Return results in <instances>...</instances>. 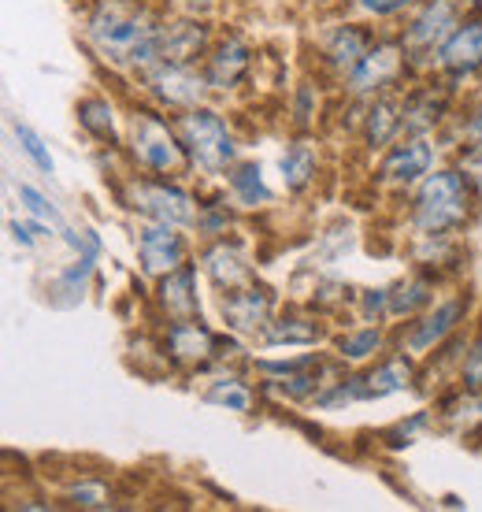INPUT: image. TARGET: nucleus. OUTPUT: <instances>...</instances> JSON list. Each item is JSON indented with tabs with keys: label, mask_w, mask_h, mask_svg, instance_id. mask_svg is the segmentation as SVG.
Here are the masks:
<instances>
[{
	"label": "nucleus",
	"mask_w": 482,
	"mask_h": 512,
	"mask_svg": "<svg viewBox=\"0 0 482 512\" xmlns=\"http://www.w3.org/2000/svg\"><path fill=\"white\" fill-rule=\"evenodd\" d=\"M164 19L134 0H97L86 12L82 38L101 64L115 71H145L156 64Z\"/></svg>",
	"instance_id": "obj_1"
},
{
	"label": "nucleus",
	"mask_w": 482,
	"mask_h": 512,
	"mask_svg": "<svg viewBox=\"0 0 482 512\" xmlns=\"http://www.w3.org/2000/svg\"><path fill=\"white\" fill-rule=\"evenodd\" d=\"M475 216V182L460 167L431 171L412 193L408 223L419 238H453Z\"/></svg>",
	"instance_id": "obj_2"
},
{
	"label": "nucleus",
	"mask_w": 482,
	"mask_h": 512,
	"mask_svg": "<svg viewBox=\"0 0 482 512\" xmlns=\"http://www.w3.org/2000/svg\"><path fill=\"white\" fill-rule=\"evenodd\" d=\"M127 156L141 175L178 179L193 167L190 149L175 123H167L160 108H134L127 123Z\"/></svg>",
	"instance_id": "obj_3"
},
{
	"label": "nucleus",
	"mask_w": 482,
	"mask_h": 512,
	"mask_svg": "<svg viewBox=\"0 0 482 512\" xmlns=\"http://www.w3.org/2000/svg\"><path fill=\"white\" fill-rule=\"evenodd\" d=\"M475 12H482V0H419V8L412 12V19H408L401 38H397L408 52V64L412 67L438 64V49Z\"/></svg>",
	"instance_id": "obj_4"
},
{
	"label": "nucleus",
	"mask_w": 482,
	"mask_h": 512,
	"mask_svg": "<svg viewBox=\"0 0 482 512\" xmlns=\"http://www.w3.org/2000/svg\"><path fill=\"white\" fill-rule=\"evenodd\" d=\"M175 127L190 149V160L197 171L204 175H227L230 167L238 164V141H234V130H230L227 116L208 108V104H197L190 112H178Z\"/></svg>",
	"instance_id": "obj_5"
},
{
	"label": "nucleus",
	"mask_w": 482,
	"mask_h": 512,
	"mask_svg": "<svg viewBox=\"0 0 482 512\" xmlns=\"http://www.w3.org/2000/svg\"><path fill=\"white\" fill-rule=\"evenodd\" d=\"M123 205L156 223H171V227H193L197 223V197L182 190L175 182L156 179V175H130L123 182Z\"/></svg>",
	"instance_id": "obj_6"
},
{
	"label": "nucleus",
	"mask_w": 482,
	"mask_h": 512,
	"mask_svg": "<svg viewBox=\"0 0 482 512\" xmlns=\"http://www.w3.org/2000/svg\"><path fill=\"white\" fill-rule=\"evenodd\" d=\"M141 82H145V93L156 101V108H167V112H190L197 104L208 101V78H204V67L197 64H171V60H156L141 71Z\"/></svg>",
	"instance_id": "obj_7"
},
{
	"label": "nucleus",
	"mask_w": 482,
	"mask_h": 512,
	"mask_svg": "<svg viewBox=\"0 0 482 512\" xmlns=\"http://www.w3.org/2000/svg\"><path fill=\"white\" fill-rule=\"evenodd\" d=\"M160 346H164L167 360L175 368H182V372H204V368L219 364L227 349H234L223 334L204 327L201 316H193V320H167L164 331H160Z\"/></svg>",
	"instance_id": "obj_8"
},
{
	"label": "nucleus",
	"mask_w": 482,
	"mask_h": 512,
	"mask_svg": "<svg viewBox=\"0 0 482 512\" xmlns=\"http://www.w3.org/2000/svg\"><path fill=\"white\" fill-rule=\"evenodd\" d=\"M468 308H471V297L468 294H457V297H445V301H438V305H431L427 312H419V316H412V320L405 323V331L397 334V346H401V353H408V357H431L434 349H442L453 334H457V327L464 320H468Z\"/></svg>",
	"instance_id": "obj_9"
},
{
	"label": "nucleus",
	"mask_w": 482,
	"mask_h": 512,
	"mask_svg": "<svg viewBox=\"0 0 482 512\" xmlns=\"http://www.w3.org/2000/svg\"><path fill=\"white\" fill-rule=\"evenodd\" d=\"M408 52L401 41H375L368 56L356 64V71L345 78V93L356 101H371L379 93H394L408 71Z\"/></svg>",
	"instance_id": "obj_10"
},
{
	"label": "nucleus",
	"mask_w": 482,
	"mask_h": 512,
	"mask_svg": "<svg viewBox=\"0 0 482 512\" xmlns=\"http://www.w3.org/2000/svg\"><path fill=\"white\" fill-rule=\"evenodd\" d=\"M434 171V145L427 141V134H405L397 138L390 149H382L379 167H375V182L382 190H416L419 182Z\"/></svg>",
	"instance_id": "obj_11"
},
{
	"label": "nucleus",
	"mask_w": 482,
	"mask_h": 512,
	"mask_svg": "<svg viewBox=\"0 0 482 512\" xmlns=\"http://www.w3.org/2000/svg\"><path fill=\"white\" fill-rule=\"evenodd\" d=\"M375 41L379 38H375L371 30H364L360 23H334L316 38V52H319L316 60L323 64V71H327L334 82L345 86V78L353 75L356 64L368 56V49Z\"/></svg>",
	"instance_id": "obj_12"
},
{
	"label": "nucleus",
	"mask_w": 482,
	"mask_h": 512,
	"mask_svg": "<svg viewBox=\"0 0 482 512\" xmlns=\"http://www.w3.org/2000/svg\"><path fill=\"white\" fill-rule=\"evenodd\" d=\"M134 249H138V264L149 279H160L167 271L190 264V242L182 227H171V223H156L149 219L145 227H138L134 234Z\"/></svg>",
	"instance_id": "obj_13"
},
{
	"label": "nucleus",
	"mask_w": 482,
	"mask_h": 512,
	"mask_svg": "<svg viewBox=\"0 0 482 512\" xmlns=\"http://www.w3.org/2000/svg\"><path fill=\"white\" fill-rule=\"evenodd\" d=\"M275 308H279V297L264 282H249L241 290H230L219 301L223 323L234 334H264L267 323L275 320Z\"/></svg>",
	"instance_id": "obj_14"
},
{
	"label": "nucleus",
	"mask_w": 482,
	"mask_h": 512,
	"mask_svg": "<svg viewBox=\"0 0 482 512\" xmlns=\"http://www.w3.org/2000/svg\"><path fill=\"white\" fill-rule=\"evenodd\" d=\"M253 64H256L253 45L241 38V34L230 30V34H223V38H216V45L208 49L201 67H204V78H208L212 93H230L253 75Z\"/></svg>",
	"instance_id": "obj_15"
},
{
	"label": "nucleus",
	"mask_w": 482,
	"mask_h": 512,
	"mask_svg": "<svg viewBox=\"0 0 482 512\" xmlns=\"http://www.w3.org/2000/svg\"><path fill=\"white\" fill-rule=\"evenodd\" d=\"M438 75L442 78H475L482 71V12L468 15L438 49Z\"/></svg>",
	"instance_id": "obj_16"
},
{
	"label": "nucleus",
	"mask_w": 482,
	"mask_h": 512,
	"mask_svg": "<svg viewBox=\"0 0 482 512\" xmlns=\"http://www.w3.org/2000/svg\"><path fill=\"white\" fill-rule=\"evenodd\" d=\"M201 268L219 294H230V290H241V286L256 282L253 260L245 256V249L238 242H230V238H212V242L204 245Z\"/></svg>",
	"instance_id": "obj_17"
},
{
	"label": "nucleus",
	"mask_w": 482,
	"mask_h": 512,
	"mask_svg": "<svg viewBox=\"0 0 482 512\" xmlns=\"http://www.w3.org/2000/svg\"><path fill=\"white\" fill-rule=\"evenodd\" d=\"M216 45V34L204 19H164V34H160V52L156 60H171V64H204L208 49Z\"/></svg>",
	"instance_id": "obj_18"
},
{
	"label": "nucleus",
	"mask_w": 482,
	"mask_h": 512,
	"mask_svg": "<svg viewBox=\"0 0 482 512\" xmlns=\"http://www.w3.org/2000/svg\"><path fill=\"white\" fill-rule=\"evenodd\" d=\"M405 130V97L401 93H379L371 97L364 116H360V138L368 145L371 153H382L390 149Z\"/></svg>",
	"instance_id": "obj_19"
},
{
	"label": "nucleus",
	"mask_w": 482,
	"mask_h": 512,
	"mask_svg": "<svg viewBox=\"0 0 482 512\" xmlns=\"http://www.w3.org/2000/svg\"><path fill=\"white\" fill-rule=\"evenodd\" d=\"M156 308L167 320H193L201 316V297H197V268L182 264V268L167 271L156 279Z\"/></svg>",
	"instance_id": "obj_20"
},
{
	"label": "nucleus",
	"mask_w": 482,
	"mask_h": 512,
	"mask_svg": "<svg viewBox=\"0 0 482 512\" xmlns=\"http://www.w3.org/2000/svg\"><path fill=\"white\" fill-rule=\"evenodd\" d=\"M260 342L264 346H319L327 342V323L305 312H282L264 327Z\"/></svg>",
	"instance_id": "obj_21"
},
{
	"label": "nucleus",
	"mask_w": 482,
	"mask_h": 512,
	"mask_svg": "<svg viewBox=\"0 0 482 512\" xmlns=\"http://www.w3.org/2000/svg\"><path fill=\"white\" fill-rule=\"evenodd\" d=\"M449 112V93L445 82L419 86L405 97V134H431Z\"/></svg>",
	"instance_id": "obj_22"
},
{
	"label": "nucleus",
	"mask_w": 482,
	"mask_h": 512,
	"mask_svg": "<svg viewBox=\"0 0 482 512\" xmlns=\"http://www.w3.org/2000/svg\"><path fill=\"white\" fill-rule=\"evenodd\" d=\"M282 186L290 193H305L319 175V141L293 138L279 156Z\"/></svg>",
	"instance_id": "obj_23"
},
{
	"label": "nucleus",
	"mask_w": 482,
	"mask_h": 512,
	"mask_svg": "<svg viewBox=\"0 0 482 512\" xmlns=\"http://www.w3.org/2000/svg\"><path fill=\"white\" fill-rule=\"evenodd\" d=\"M438 420H442L445 427H453L457 435L475 438L482 431V390L460 386V390H453L449 397H442Z\"/></svg>",
	"instance_id": "obj_24"
},
{
	"label": "nucleus",
	"mask_w": 482,
	"mask_h": 512,
	"mask_svg": "<svg viewBox=\"0 0 482 512\" xmlns=\"http://www.w3.org/2000/svg\"><path fill=\"white\" fill-rule=\"evenodd\" d=\"M434 305V279L431 275H408L397 286H390V320H412Z\"/></svg>",
	"instance_id": "obj_25"
},
{
	"label": "nucleus",
	"mask_w": 482,
	"mask_h": 512,
	"mask_svg": "<svg viewBox=\"0 0 482 512\" xmlns=\"http://www.w3.org/2000/svg\"><path fill=\"white\" fill-rule=\"evenodd\" d=\"M227 186H230L234 205H241V208H264L267 201H271L264 171H260V164H253V160H238V164L230 167Z\"/></svg>",
	"instance_id": "obj_26"
},
{
	"label": "nucleus",
	"mask_w": 482,
	"mask_h": 512,
	"mask_svg": "<svg viewBox=\"0 0 482 512\" xmlns=\"http://www.w3.org/2000/svg\"><path fill=\"white\" fill-rule=\"evenodd\" d=\"M78 116V127L86 130L93 141H101V145H115L119 134H115V112H112V101L101 97V93H89L82 97L75 108Z\"/></svg>",
	"instance_id": "obj_27"
},
{
	"label": "nucleus",
	"mask_w": 482,
	"mask_h": 512,
	"mask_svg": "<svg viewBox=\"0 0 482 512\" xmlns=\"http://www.w3.org/2000/svg\"><path fill=\"white\" fill-rule=\"evenodd\" d=\"M334 349H338L342 364H364V360L386 353V331H382L379 323L375 327H353V331H345L334 342Z\"/></svg>",
	"instance_id": "obj_28"
},
{
	"label": "nucleus",
	"mask_w": 482,
	"mask_h": 512,
	"mask_svg": "<svg viewBox=\"0 0 482 512\" xmlns=\"http://www.w3.org/2000/svg\"><path fill=\"white\" fill-rule=\"evenodd\" d=\"M204 401L208 405H219V409L227 412H253L256 405V394L253 386L245 383V379H238V375H223V379H216V383H208V390H204Z\"/></svg>",
	"instance_id": "obj_29"
},
{
	"label": "nucleus",
	"mask_w": 482,
	"mask_h": 512,
	"mask_svg": "<svg viewBox=\"0 0 482 512\" xmlns=\"http://www.w3.org/2000/svg\"><path fill=\"white\" fill-rule=\"evenodd\" d=\"M64 501L75 505V509H112L115 505V490L108 487V479L101 475H78L64 487Z\"/></svg>",
	"instance_id": "obj_30"
},
{
	"label": "nucleus",
	"mask_w": 482,
	"mask_h": 512,
	"mask_svg": "<svg viewBox=\"0 0 482 512\" xmlns=\"http://www.w3.org/2000/svg\"><path fill=\"white\" fill-rule=\"evenodd\" d=\"M12 130H15V141H19V149L30 156V164L38 167L41 175H52V171H56V164H52L49 145H45V138H41L38 130L30 127V123H23V119H15Z\"/></svg>",
	"instance_id": "obj_31"
},
{
	"label": "nucleus",
	"mask_w": 482,
	"mask_h": 512,
	"mask_svg": "<svg viewBox=\"0 0 482 512\" xmlns=\"http://www.w3.org/2000/svg\"><path fill=\"white\" fill-rule=\"evenodd\" d=\"M15 193H19V201H23L26 212H30L34 219H45L49 227H60V223H64V219H60V208L52 205L38 186H30V182H15Z\"/></svg>",
	"instance_id": "obj_32"
},
{
	"label": "nucleus",
	"mask_w": 482,
	"mask_h": 512,
	"mask_svg": "<svg viewBox=\"0 0 482 512\" xmlns=\"http://www.w3.org/2000/svg\"><path fill=\"white\" fill-rule=\"evenodd\" d=\"M97 256H101V249H82V253H78V260L64 271V275H60V282H56V286H60L64 294H82L86 279L93 275V268H97Z\"/></svg>",
	"instance_id": "obj_33"
},
{
	"label": "nucleus",
	"mask_w": 482,
	"mask_h": 512,
	"mask_svg": "<svg viewBox=\"0 0 482 512\" xmlns=\"http://www.w3.org/2000/svg\"><path fill=\"white\" fill-rule=\"evenodd\" d=\"M457 379H460V386H468V390H482V331L464 346Z\"/></svg>",
	"instance_id": "obj_34"
},
{
	"label": "nucleus",
	"mask_w": 482,
	"mask_h": 512,
	"mask_svg": "<svg viewBox=\"0 0 482 512\" xmlns=\"http://www.w3.org/2000/svg\"><path fill=\"white\" fill-rule=\"evenodd\" d=\"M197 234H204V238H223V234L230 231V208L227 201H216V205H201V212H197Z\"/></svg>",
	"instance_id": "obj_35"
},
{
	"label": "nucleus",
	"mask_w": 482,
	"mask_h": 512,
	"mask_svg": "<svg viewBox=\"0 0 482 512\" xmlns=\"http://www.w3.org/2000/svg\"><path fill=\"white\" fill-rule=\"evenodd\" d=\"M312 364H323L319 353H305V357H286V360H256V372L271 375V379H282V375L305 372Z\"/></svg>",
	"instance_id": "obj_36"
},
{
	"label": "nucleus",
	"mask_w": 482,
	"mask_h": 512,
	"mask_svg": "<svg viewBox=\"0 0 482 512\" xmlns=\"http://www.w3.org/2000/svg\"><path fill=\"white\" fill-rule=\"evenodd\" d=\"M360 316H364L368 323L390 320V286L364 290V294H360Z\"/></svg>",
	"instance_id": "obj_37"
},
{
	"label": "nucleus",
	"mask_w": 482,
	"mask_h": 512,
	"mask_svg": "<svg viewBox=\"0 0 482 512\" xmlns=\"http://www.w3.org/2000/svg\"><path fill=\"white\" fill-rule=\"evenodd\" d=\"M416 0H356L360 12L375 15V19H390V15H401L405 8H412Z\"/></svg>",
	"instance_id": "obj_38"
},
{
	"label": "nucleus",
	"mask_w": 482,
	"mask_h": 512,
	"mask_svg": "<svg viewBox=\"0 0 482 512\" xmlns=\"http://www.w3.org/2000/svg\"><path fill=\"white\" fill-rule=\"evenodd\" d=\"M8 231H12V238L23 245V249H34V245H38V234H45V219H38V223H19V219H12Z\"/></svg>",
	"instance_id": "obj_39"
},
{
	"label": "nucleus",
	"mask_w": 482,
	"mask_h": 512,
	"mask_svg": "<svg viewBox=\"0 0 482 512\" xmlns=\"http://www.w3.org/2000/svg\"><path fill=\"white\" fill-rule=\"evenodd\" d=\"M460 171H464L471 182H482V138L468 141V149L460 156Z\"/></svg>",
	"instance_id": "obj_40"
},
{
	"label": "nucleus",
	"mask_w": 482,
	"mask_h": 512,
	"mask_svg": "<svg viewBox=\"0 0 482 512\" xmlns=\"http://www.w3.org/2000/svg\"><path fill=\"white\" fill-rule=\"evenodd\" d=\"M175 4H178V12L182 15H190V19H204V15L216 12L219 0H175Z\"/></svg>",
	"instance_id": "obj_41"
},
{
	"label": "nucleus",
	"mask_w": 482,
	"mask_h": 512,
	"mask_svg": "<svg viewBox=\"0 0 482 512\" xmlns=\"http://www.w3.org/2000/svg\"><path fill=\"white\" fill-rule=\"evenodd\" d=\"M464 134H468V141H479V138H482V101H479V108L471 112V119H468V127H464Z\"/></svg>",
	"instance_id": "obj_42"
},
{
	"label": "nucleus",
	"mask_w": 482,
	"mask_h": 512,
	"mask_svg": "<svg viewBox=\"0 0 482 512\" xmlns=\"http://www.w3.org/2000/svg\"><path fill=\"white\" fill-rule=\"evenodd\" d=\"M308 4H316V8H330V4H338V0H308Z\"/></svg>",
	"instance_id": "obj_43"
}]
</instances>
